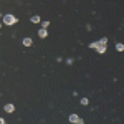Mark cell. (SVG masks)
Wrapping results in <instances>:
<instances>
[{"label":"cell","instance_id":"cell-6","mask_svg":"<svg viewBox=\"0 0 124 124\" xmlns=\"http://www.w3.org/2000/svg\"><path fill=\"white\" fill-rule=\"evenodd\" d=\"M116 50H117V51H123L124 45H123V43H116Z\"/></svg>","mask_w":124,"mask_h":124},{"label":"cell","instance_id":"cell-1","mask_svg":"<svg viewBox=\"0 0 124 124\" xmlns=\"http://www.w3.org/2000/svg\"><path fill=\"white\" fill-rule=\"evenodd\" d=\"M3 23H5V25H15V23H17V18H15L13 15H5V17H3Z\"/></svg>","mask_w":124,"mask_h":124},{"label":"cell","instance_id":"cell-2","mask_svg":"<svg viewBox=\"0 0 124 124\" xmlns=\"http://www.w3.org/2000/svg\"><path fill=\"white\" fill-rule=\"evenodd\" d=\"M68 119H70V123H73V124H85V123H83V119H81L78 114H70Z\"/></svg>","mask_w":124,"mask_h":124},{"label":"cell","instance_id":"cell-3","mask_svg":"<svg viewBox=\"0 0 124 124\" xmlns=\"http://www.w3.org/2000/svg\"><path fill=\"white\" fill-rule=\"evenodd\" d=\"M23 45H25V46H31V45H33L31 38H28V37H27V38H23Z\"/></svg>","mask_w":124,"mask_h":124},{"label":"cell","instance_id":"cell-4","mask_svg":"<svg viewBox=\"0 0 124 124\" xmlns=\"http://www.w3.org/2000/svg\"><path fill=\"white\" fill-rule=\"evenodd\" d=\"M7 113H13L15 111V108H13V104H5V108H3Z\"/></svg>","mask_w":124,"mask_h":124},{"label":"cell","instance_id":"cell-5","mask_svg":"<svg viewBox=\"0 0 124 124\" xmlns=\"http://www.w3.org/2000/svg\"><path fill=\"white\" fill-rule=\"evenodd\" d=\"M38 35H40V38H46L48 31H46V30H45V28H41V30H40V31H38Z\"/></svg>","mask_w":124,"mask_h":124},{"label":"cell","instance_id":"cell-7","mask_svg":"<svg viewBox=\"0 0 124 124\" xmlns=\"http://www.w3.org/2000/svg\"><path fill=\"white\" fill-rule=\"evenodd\" d=\"M31 22H33V23H40V17H37V15L31 17Z\"/></svg>","mask_w":124,"mask_h":124},{"label":"cell","instance_id":"cell-8","mask_svg":"<svg viewBox=\"0 0 124 124\" xmlns=\"http://www.w3.org/2000/svg\"><path fill=\"white\" fill-rule=\"evenodd\" d=\"M88 103H89V101H88V98H81V104H83V106H86Z\"/></svg>","mask_w":124,"mask_h":124}]
</instances>
